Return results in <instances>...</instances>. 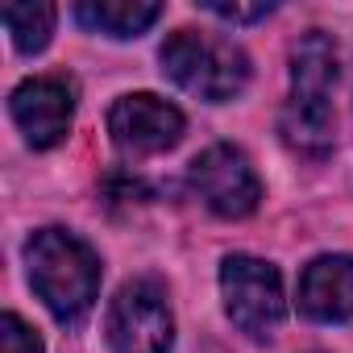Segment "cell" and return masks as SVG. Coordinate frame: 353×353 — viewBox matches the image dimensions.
Segmentation results:
<instances>
[{
  "instance_id": "6da1fadb",
  "label": "cell",
  "mask_w": 353,
  "mask_h": 353,
  "mask_svg": "<svg viewBox=\"0 0 353 353\" xmlns=\"http://www.w3.org/2000/svg\"><path fill=\"white\" fill-rule=\"evenodd\" d=\"M26 270L38 299L63 324H79L100 295V258L67 229H38L26 241Z\"/></svg>"
},
{
  "instance_id": "7a4b0ae2",
  "label": "cell",
  "mask_w": 353,
  "mask_h": 353,
  "mask_svg": "<svg viewBox=\"0 0 353 353\" xmlns=\"http://www.w3.org/2000/svg\"><path fill=\"white\" fill-rule=\"evenodd\" d=\"M158 59H162V71L170 83H179L183 92H192L196 100H208V104H225V100L241 96L250 83L245 50L221 34L174 30L162 42Z\"/></svg>"
},
{
  "instance_id": "3957f363",
  "label": "cell",
  "mask_w": 353,
  "mask_h": 353,
  "mask_svg": "<svg viewBox=\"0 0 353 353\" xmlns=\"http://www.w3.org/2000/svg\"><path fill=\"white\" fill-rule=\"evenodd\" d=\"M221 295H225L229 320L254 341H270L287 316L279 266L254 254H229L221 262Z\"/></svg>"
},
{
  "instance_id": "277c9868",
  "label": "cell",
  "mask_w": 353,
  "mask_h": 353,
  "mask_svg": "<svg viewBox=\"0 0 353 353\" xmlns=\"http://www.w3.org/2000/svg\"><path fill=\"white\" fill-rule=\"evenodd\" d=\"M104 336L112 353H170L174 316H170L166 291L150 279L125 283L108 303Z\"/></svg>"
},
{
  "instance_id": "5b68a950",
  "label": "cell",
  "mask_w": 353,
  "mask_h": 353,
  "mask_svg": "<svg viewBox=\"0 0 353 353\" xmlns=\"http://www.w3.org/2000/svg\"><path fill=\"white\" fill-rule=\"evenodd\" d=\"M192 192L204 200L208 212L225 216V221H241L258 208L262 200V183H258V170L250 166V158L237 145H208L192 170Z\"/></svg>"
},
{
  "instance_id": "8992f818",
  "label": "cell",
  "mask_w": 353,
  "mask_h": 353,
  "mask_svg": "<svg viewBox=\"0 0 353 353\" xmlns=\"http://www.w3.org/2000/svg\"><path fill=\"white\" fill-rule=\"evenodd\" d=\"M183 112L166 104L162 96H150V92H133V96H121L112 108H108V133H112V145L121 154H133V158H150V154H166L183 141Z\"/></svg>"
},
{
  "instance_id": "52a82bcc",
  "label": "cell",
  "mask_w": 353,
  "mask_h": 353,
  "mask_svg": "<svg viewBox=\"0 0 353 353\" xmlns=\"http://www.w3.org/2000/svg\"><path fill=\"white\" fill-rule=\"evenodd\" d=\"M9 112L21 129V137L34 150H54L67 133H71V117H75V92L67 79L59 75H38L13 88L9 96Z\"/></svg>"
},
{
  "instance_id": "ba28073f",
  "label": "cell",
  "mask_w": 353,
  "mask_h": 353,
  "mask_svg": "<svg viewBox=\"0 0 353 353\" xmlns=\"http://www.w3.org/2000/svg\"><path fill=\"white\" fill-rule=\"evenodd\" d=\"M299 312L320 324H345L353 316V258L324 254L299 274Z\"/></svg>"
},
{
  "instance_id": "9c48e42d",
  "label": "cell",
  "mask_w": 353,
  "mask_h": 353,
  "mask_svg": "<svg viewBox=\"0 0 353 353\" xmlns=\"http://www.w3.org/2000/svg\"><path fill=\"white\" fill-rule=\"evenodd\" d=\"M158 17H162V5H154V0H79L75 5V21L83 30L117 42L141 38Z\"/></svg>"
},
{
  "instance_id": "30bf717a",
  "label": "cell",
  "mask_w": 353,
  "mask_h": 353,
  "mask_svg": "<svg viewBox=\"0 0 353 353\" xmlns=\"http://www.w3.org/2000/svg\"><path fill=\"white\" fill-rule=\"evenodd\" d=\"M336 83V46L324 30H307L291 46V96L328 100Z\"/></svg>"
},
{
  "instance_id": "8fae6325",
  "label": "cell",
  "mask_w": 353,
  "mask_h": 353,
  "mask_svg": "<svg viewBox=\"0 0 353 353\" xmlns=\"http://www.w3.org/2000/svg\"><path fill=\"white\" fill-rule=\"evenodd\" d=\"M5 30L17 46V54H38L46 50L50 34H54V21H59V9L46 5V0H34V5H5Z\"/></svg>"
},
{
  "instance_id": "7c38bea8",
  "label": "cell",
  "mask_w": 353,
  "mask_h": 353,
  "mask_svg": "<svg viewBox=\"0 0 353 353\" xmlns=\"http://www.w3.org/2000/svg\"><path fill=\"white\" fill-rule=\"evenodd\" d=\"M0 353H46L38 328H30L17 312L0 316Z\"/></svg>"
},
{
  "instance_id": "4fadbf2b",
  "label": "cell",
  "mask_w": 353,
  "mask_h": 353,
  "mask_svg": "<svg viewBox=\"0 0 353 353\" xmlns=\"http://www.w3.org/2000/svg\"><path fill=\"white\" fill-rule=\"evenodd\" d=\"M200 9L212 13V17H221V21H233V26H254V21H266L279 5H274V0H254V5H225V0H204Z\"/></svg>"
}]
</instances>
